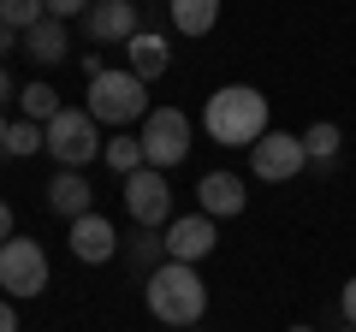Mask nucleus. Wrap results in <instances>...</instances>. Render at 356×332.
I'll return each mask as SVG.
<instances>
[{"instance_id":"nucleus-1","label":"nucleus","mask_w":356,"mask_h":332,"mask_svg":"<svg viewBox=\"0 0 356 332\" xmlns=\"http://www.w3.org/2000/svg\"><path fill=\"white\" fill-rule=\"evenodd\" d=\"M202 131L208 142H220V149H255V142L267 137V95L250 90V83H226V90L208 95L202 107Z\"/></svg>"},{"instance_id":"nucleus-2","label":"nucleus","mask_w":356,"mask_h":332,"mask_svg":"<svg viewBox=\"0 0 356 332\" xmlns=\"http://www.w3.org/2000/svg\"><path fill=\"white\" fill-rule=\"evenodd\" d=\"M143 285H149L143 303H149V315L161 320V326H178V332L202 326V315H208V285H202V273H196L191 261H161Z\"/></svg>"},{"instance_id":"nucleus-3","label":"nucleus","mask_w":356,"mask_h":332,"mask_svg":"<svg viewBox=\"0 0 356 332\" xmlns=\"http://www.w3.org/2000/svg\"><path fill=\"white\" fill-rule=\"evenodd\" d=\"M89 119L95 125H113V131H125V125H137V119H149V83H143L137 72H95L89 77Z\"/></svg>"},{"instance_id":"nucleus-4","label":"nucleus","mask_w":356,"mask_h":332,"mask_svg":"<svg viewBox=\"0 0 356 332\" xmlns=\"http://www.w3.org/2000/svg\"><path fill=\"white\" fill-rule=\"evenodd\" d=\"M42 131H48L54 166H72V172H83V166L107 149V142H102V125L89 119V107H60V113H54Z\"/></svg>"},{"instance_id":"nucleus-5","label":"nucleus","mask_w":356,"mask_h":332,"mask_svg":"<svg viewBox=\"0 0 356 332\" xmlns=\"http://www.w3.org/2000/svg\"><path fill=\"white\" fill-rule=\"evenodd\" d=\"M0 291L13 297V303L48 291V249L36 238H6L0 243Z\"/></svg>"},{"instance_id":"nucleus-6","label":"nucleus","mask_w":356,"mask_h":332,"mask_svg":"<svg viewBox=\"0 0 356 332\" xmlns=\"http://www.w3.org/2000/svg\"><path fill=\"white\" fill-rule=\"evenodd\" d=\"M125 214L137 219L143 231L172 226V184H166L161 166H143V172H131V179H125Z\"/></svg>"},{"instance_id":"nucleus-7","label":"nucleus","mask_w":356,"mask_h":332,"mask_svg":"<svg viewBox=\"0 0 356 332\" xmlns=\"http://www.w3.org/2000/svg\"><path fill=\"white\" fill-rule=\"evenodd\" d=\"M143 154H149V166H178L184 154H191V119L178 113V107H149V119H143Z\"/></svg>"},{"instance_id":"nucleus-8","label":"nucleus","mask_w":356,"mask_h":332,"mask_svg":"<svg viewBox=\"0 0 356 332\" xmlns=\"http://www.w3.org/2000/svg\"><path fill=\"white\" fill-rule=\"evenodd\" d=\"M303 166H309L303 137H291V131H267V137L250 149V172L261 184H285V179H297Z\"/></svg>"},{"instance_id":"nucleus-9","label":"nucleus","mask_w":356,"mask_h":332,"mask_svg":"<svg viewBox=\"0 0 356 332\" xmlns=\"http://www.w3.org/2000/svg\"><path fill=\"white\" fill-rule=\"evenodd\" d=\"M166 261H208L214 256V243H220V219H208L202 208H196V214H178L172 226H166Z\"/></svg>"},{"instance_id":"nucleus-10","label":"nucleus","mask_w":356,"mask_h":332,"mask_svg":"<svg viewBox=\"0 0 356 332\" xmlns=\"http://www.w3.org/2000/svg\"><path fill=\"white\" fill-rule=\"evenodd\" d=\"M83 30H89V42H102V48H119V42H131L137 36V0H95L83 13Z\"/></svg>"},{"instance_id":"nucleus-11","label":"nucleus","mask_w":356,"mask_h":332,"mask_svg":"<svg viewBox=\"0 0 356 332\" xmlns=\"http://www.w3.org/2000/svg\"><path fill=\"white\" fill-rule=\"evenodd\" d=\"M196 208H202L208 219H238L243 208H250V184H243L238 172H202V184H196Z\"/></svg>"},{"instance_id":"nucleus-12","label":"nucleus","mask_w":356,"mask_h":332,"mask_svg":"<svg viewBox=\"0 0 356 332\" xmlns=\"http://www.w3.org/2000/svg\"><path fill=\"white\" fill-rule=\"evenodd\" d=\"M72 256L83 261V267H102V261H113V256H119V231H113V219H107V214H83V219H72Z\"/></svg>"},{"instance_id":"nucleus-13","label":"nucleus","mask_w":356,"mask_h":332,"mask_svg":"<svg viewBox=\"0 0 356 332\" xmlns=\"http://www.w3.org/2000/svg\"><path fill=\"white\" fill-rule=\"evenodd\" d=\"M48 208H54L60 219H83V214H95V190H89L83 172L60 166V172L48 179Z\"/></svg>"},{"instance_id":"nucleus-14","label":"nucleus","mask_w":356,"mask_h":332,"mask_svg":"<svg viewBox=\"0 0 356 332\" xmlns=\"http://www.w3.org/2000/svg\"><path fill=\"white\" fill-rule=\"evenodd\" d=\"M125 53H131V72H137L143 83H154V77L172 65V48H166V36H154V30H137V36L125 42Z\"/></svg>"},{"instance_id":"nucleus-15","label":"nucleus","mask_w":356,"mask_h":332,"mask_svg":"<svg viewBox=\"0 0 356 332\" xmlns=\"http://www.w3.org/2000/svg\"><path fill=\"white\" fill-rule=\"evenodd\" d=\"M24 53L36 65H60L65 53H72V42H65V18H42L36 30H24Z\"/></svg>"},{"instance_id":"nucleus-16","label":"nucleus","mask_w":356,"mask_h":332,"mask_svg":"<svg viewBox=\"0 0 356 332\" xmlns=\"http://www.w3.org/2000/svg\"><path fill=\"white\" fill-rule=\"evenodd\" d=\"M166 13L178 36H208L220 24V0H166Z\"/></svg>"},{"instance_id":"nucleus-17","label":"nucleus","mask_w":356,"mask_h":332,"mask_svg":"<svg viewBox=\"0 0 356 332\" xmlns=\"http://www.w3.org/2000/svg\"><path fill=\"white\" fill-rule=\"evenodd\" d=\"M339 149H344V137H339V125H332V119H315V125L303 131V154H309V166H315V172H327V166L339 160Z\"/></svg>"},{"instance_id":"nucleus-18","label":"nucleus","mask_w":356,"mask_h":332,"mask_svg":"<svg viewBox=\"0 0 356 332\" xmlns=\"http://www.w3.org/2000/svg\"><path fill=\"white\" fill-rule=\"evenodd\" d=\"M102 154H107V166H113L119 179H131V172H143V166H149V154H143V137H125V131H113Z\"/></svg>"},{"instance_id":"nucleus-19","label":"nucleus","mask_w":356,"mask_h":332,"mask_svg":"<svg viewBox=\"0 0 356 332\" xmlns=\"http://www.w3.org/2000/svg\"><path fill=\"white\" fill-rule=\"evenodd\" d=\"M18 107H24V119L48 125V119L60 113V90H54V83H24V90H18Z\"/></svg>"},{"instance_id":"nucleus-20","label":"nucleus","mask_w":356,"mask_h":332,"mask_svg":"<svg viewBox=\"0 0 356 332\" xmlns=\"http://www.w3.org/2000/svg\"><path fill=\"white\" fill-rule=\"evenodd\" d=\"M36 149H48V131H42L36 119H13V125H6V149H0V154H18V160H24V154H36Z\"/></svg>"},{"instance_id":"nucleus-21","label":"nucleus","mask_w":356,"mask_h":332,"mask_svg":"<svg viewBox=\"0 0 356 332\" xmlns=\"http://www.w3.org/2000/svg\"><path fill=\"white\" fill-rule=\"evenodd\" d=\"M42 18H48V0H0V24H13L18 36L36 30Z\"/></svg>"},{"instance_id":"nucleus-22","label":"nucleus","mask_w":356,"mask_h":332,"mask_svg":"<svg viewBox=\"0 0 356 332\" xmlns=\"http://www.w3.org/2000/svg\"><path fill=\"white\" fill-rule=\"evenodd\" d=\"M95 0H48V18H83Z\"/></svg>"},{"instance_id":"nucleus-23","label":"nucleus","mask_w":356,"mask_h":332,"mask_svg":"<svg viewBox=\"0 0 356 332\" xmlns=\"http://www.w3.org/2000/svg\"><path fill=\"white\" fill-rule=\"evenodd\" d=\"M339 308H344V326H356V279H344V297H339Z\"/></svg>"},{"instance_id":"nucleus-24","label":"nucleus","mask_w":356,"mask_h":332,"mask_svg":"<svg viewBox=\"0 0 356 332\" xmlns=\"http://www.w3.org/2000/svg\"><path fill=\"white\" fill-rule=\"evenodd\" d=\"M0 332H18V303L13 297H0Z\"/></svg>"},{"instance_id":"nucleus-25","label":"nucleus","mask_w":356,"mask_h":332,"mask_svg":"<svg viewBox=\"0 0 356 332\" xmlns=\"http://www.w3.org/2000/svg\"><path fill=\"white\" fill-rule=\"evenodd\" d=\"M13 95H18V90H13V72H6V65H0V107L13 101Z\"/></svg>"},{"instance_id":"nucleus-26","label":"nucleus","mask_w":356,"mask_h":332,"mask_svg":"<svg viewBox=\"0 0 356 332\" xmlns=\"http://www.w3.org/2000/svg\"><path fill=\"white\" fill-rule=\"evenodd\" d=\"M6 238H18V231H13V208L0 202V243H6Z\"/></svg>"},{"instance_id":"nucleus-27","label":"nucleus","mask_w":356,"mask_h":332,"mask_svg":"<svg viewBox=\"0 0 356 332\" xmlns=\"http://www.w3.org/2000/svg\"><path fill=\"white\" fill-rule=\"evenodd\" d=\"M13 42H24V36H18L13 24H0V53H13Z\"/></svg>"},{"instance_id":"nucleus-28","label":"nucleus","mask_w":356,"mask_h":332,"mask_svg":"<svg viewBox=\"0 0 356 332\" xmlns=\"http://www.w3.org/2000/svg\"><path fill=\"white\" fill-rule=\"evenodd\" d=\"M0 149H6V119H0Z\"/></svg>"},{"instance_id":"nucleus-29","label":"nucleus","mask_w":356,"mask_h":332,"mask_svg":"<svg viewBox=\"0 0 356 332\" xmlns=\"http://www.w3.org/2000/svg\"><path fill=\"white\" fill-rule=\"evenodd\" d=\"M285 332H315V326H285Z\"/></svg>"},{"instance_id":"nucleus-30","label":"nucleus","mask_w":356,"mask_h":332,"mask_svg":"<svg viewBox=\"0 0 356 332\" xmlns=\"http://www.w3.org/2000/svg\"><path fill=\"white\" fill-rule=\"evenodd\" d=\"M344 332H356V326H344Z\"/></svg>"},{"instance_id":"nucleus-31","label":"nucleus","mask_w":356,"mask_h":332,"mask_svg":"<svg viewBox=\"0 0 356 332\" xmlns=\"http://www.w3.org/2000/svg\"><path fill=\"white\" fill-rule=\"evenodd\" d=\"M191 332H196V326H191Z\"/></svg>"}]
</instances>
